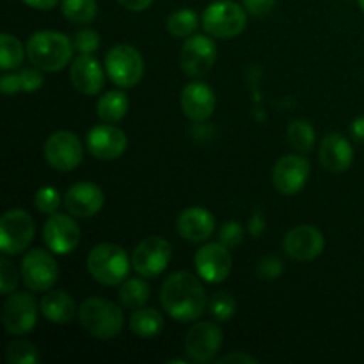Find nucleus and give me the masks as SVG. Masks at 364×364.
<instances>
[{"label": "nucleus", "mask_w": 364, "mask_h": 364, "mask_svg": "<svg viewBox=\"0 0 364 364\" xmlns=\"http://www.w3.org/2000/svg\"><path fill=\"white\" fill-rule=\"evenodd\" d=\"M25 55H27V48H23L16 36L7 34V32L0 36V70H18L23 64Z\"/></svg>", "instance_id": "obj_28"}, {"label": "nucleus", "mask_w": 364, "mask_h": 364, "mask_svg": "<svg viewBox=\"0 0 364 364\" xmlns=\"http://www.w3.org/2000/svg\"><path fill=\"white\" fill-rule=\"evenodd\" d=\"M350 134L355 141L364 142V116L355 117L350 124Z\"/></svg>", "instance_id": "obj_45"}, {"label": "nucleus", "mask_w": 364, "mask_h": 364, "mask_svg": "<svg viewBox=\"0 0 364 364\" xmlns=\"http://www.w3.org/2000/svg\"><path fill=\"white\" fill-rule=\"evenodd\" d=\"M45 159L52 169L70 173L80 166L84 159V146L77 134L68 130L53 132L45 142Z\"/></svg>", "instance_id": "obj_8"}, {"label": "nucleus", "mask_w": 364, "mask_h": 364, "mask_svg": "<svg viewBox=\"0 0 364 364\" xmlns=\"http://www.w3.org/2000/svg\"><path fill=\"white\" fill-rule=\"evenodd\" d=\"M70 78L73 87L85 96H95L105 85V73L102 64L92 53H80L70 66Z\"/></svg>", "instance_id": "obj_21"}, {"label": "nucleus", "mask_w": 364, "mask_h": 364, "mask_svg": "<svg viewBox=\"0 0 364 364\" xmlns=\"http://www.w3.org/2000/svg\"><path fill=\"white\" fill-rule=\"evenodd\" d=\"M4 327L13 336H25L38 322V304L27 291H16L7 295L2 309Z\"/></svg>", "instance_id": "obj_12"}, {"label": "nucleus", "mask_w": 364, "mask_h": 364, "mask_svg": "<svg viewBox=\"0 0 364 364\" xmlns=\"http://www.w3.org/2000/svg\"><path fill=\"white\" fill-rule=\"evenodd\" d=\"M281 272H283V265H281L279 258H276V256H265L258 263V276L262 279L274 281L276 277L281 276Z\"/></svg>", "instance_id": "obj_38"}, {"label": "nucleus", "mask_w": 364, "mask_h": 364, "mask_svg": "<svg viewBox=\"0 0 364 364\" xmlns=\"http://www.w3.org/2000/svg\"><path fill=\"white\" fill-rule=\"evenodd\" d=\"M34 205H36V208H38V212L46 213V215L57 213V208H59V205H60L59 191L53 187H50V185L38 188V192H36V196H34Z\"/></svg>", "instance_id": "obj_34"}, {"label": "nucleus", "mask_w": 364, "mask_h": 364, "mask_svg": "<svg viewBox=\"0 0 364 364\" xmlns=\"http://www.w3.org/2000/svg\"><path fill=\"white\" fill-rule=\"evenodd\" d=\"M130 329L135 336L151 340L156 338L164 329V316L155 308L135 309L130 316Z\"/></svg>", "instance_id": "obj_26"}, {"label": "nucleus", "mask_w": 364, "mask_h": 364, "mask_svg": "<svg viewBox=\"0 0 364 364\" xmlns=\"http://www.w3.org/2000/svg\"><path fill=\"white\" fill-rule=\"evenodd\" d=\"M21 78V91L34 92L43 85V75L39 73V68H25L20 71Z\"/></svg>", "instance_id": "obj_39"}, {"label": "nucleus", "mask_w": 364, "mask_h": 364, "mask_svg": "<svg viewBox=\"0 0 364 364\" xmlns=\"http://www.w3.org/2000/svg\"><path fill=\"white\" fill-rule=\"evenodd\" d=\"M48 251L32 249L21 259V279L31 291H48L57 283L59 267Z\"/></svg>", "instance_id": "obj_10"}, {"label": "nucleus", "mask_w": 364, "mask_h": 364, "mask_svg": "<svg viewBox=\"0 0 364 364\" xmlns=\"http://www.w3.org/2000/svg\"><path fill=\"white\" fill-rule=\"evenodd\" d=\"M358 4H359V7H361V11H363V14H364V0H358Z\"/></svg>", "instance_id": "obj_46"}, {"label": "nucleus", "mask_w": 364, "mask_h": 364, "mask_svg": "<svg viewBox=\"0 0 364 364\" xmlns=\"http://www.w3.org/2000/svg\"><path fill=\"white\" fill-rule=\"evenodd\" d=\"M217 363H219V364H226V363L228 364H233V363L255 364V363H258V359L252 358V355H249V354H245V352H231V354H228V355H224V358L217 359Z\"/></svg>", "instance_id": "obj_42"}, {"label": "nucleus", "mask_w": 364, "mask_h": 364, "mask_svg": "<svg viewBox=\"0 0 364 364\" xmlns=\"http://www.w3.org/2000/svg\"><path fill=\"white\" fill-rule=\"evenodd\" d=\"M171 258H173V247L166 238L148 237L139 242L132 252V265L139 276L153 279L169 267Z\"/></svg>", "instance_id": "obj_9"}, {"label": "nucleus", "mask_w": 364, "mask_h": 364, "mask_svg": "<svg viewBox=\"0 0 364 364\" xmlns=\"http://www.w3.org/2000/svg\"><path fill=\"white\" fill-rule=\"evenodd\" d=\"M242 240H244V230L237 220H230L220 228L219 242H223L226 247H238Z\"/></svg>", "instance_id": "obj_37"}, {"label": "nucleus", "mask_w": 364, "mask_h": 364, "mask_svg": "<svg viewBox=\"0 0 364 364\" xmlns=\"http://www.w3.org/2000/svg\"><path fill=\"white\" fill-rule=\"evenodd\" d=\"M105 71L119 87H135L144 77V59L135 46L116 45L107 52Z\"/></svg>", "instance_id": "obj_6"}, {"label": "nucleus", "mask_w": 364, "mask_h": 364, "mask_svg": "<svg viewBox=\"0 0 364 364\" xmlns=\"http://www.w3.org/2000/svg\"><path fill=\"white\" fill-rule=\"evenodd\" d=\"M124 9L132 11V13H142V11L148 9L153 4V0H117Z\"/></svg>", "instance_id": "obj_43"}, {"label": "nucleus", "mask_w": 364, "mask_h": 364, "mask_svg": "<svg viewBox=\"0 0 364 364\" xmlns=\"http://www.w3.org/2000/svg\"><path fill=\"white\" fill-rule=\"evenodd\" d=\"M160 304L176 322H194L208 308L201 281L191 272H174L160 288Z\"/></svg>", "instance_id": "obj_1"}, {"label": "nucleus", "mask_w": 364, "mask_h": 364, "mask_svg": "<svg viewBox=\"0 0 364 364\" xmlns=\"http://www.w3.org/2000/svg\"><path fill=\"white\" fill-rule=\"evenodd\" d=\"M73 46L78 53H92L100 46V36L98 32L91 31V28H84V31L77 32L73 39Z\"/></svg>", "instance_id": "obj_36"}, {"label": "nucleus", "mask_w": 364, "mask_h": 364, "mask_svg": "<svg viewBox=\"0 0 364 364\" xmlns=\"http://www.w3.org/2000/svg\"><path fill=\"white\" fill-rule=\"evenodd\" d=\"M103 201H105L103 191L91 181H78L71 185L64 194V206L68 213L80 219H87L102 212Z\"/></svg>", "instance_id": "obj_19"}, {"label": "nucleus", "mask_w": 364, "mask_h": 364, "mask_svg": "<svg viewBox=\"0 0 364 364\" xmlns=\"http://www.w3.org/2000/svg\"><path fill=\"white\" fill-rule=\"evenodd\" d=\"M323 247H326L323 235L309 224H301L290 230L283 240L284 255L294 262H311L322 255Z\"/></svg>", "instance_id": "obj_16"}, {"label": "nucleus", "mask_w": 364, "mask_h": 364, "mask_svg": "<svg viewBox=\"0 0 364 364\" xmlns=\"http://www.w3.org/2000/svg\"><path fill=\"white\" fill-rule=\"evenodd\" d=\"M78 320L87 334L96 340H114L124 327V313L114 302L102 297H89L78 308Z\"/></svg>", "instance_id": "obj_3"}, {"label": "nucleus", "mask_w": 364, "mask_h": 364, "mask_svg": "<svg viewBox=\"0 0 364 364\" xmlns=\"http://www.w3.org/2000/svg\"><path fill=\"white\" fill-rule=\"evenodd\" d=\"M132 262L127 251L116 244H98L87 256V270L103 287H117L130 272Z\"/></svg>", "instance_id": "obj_4"}, {"label": "nucleus", "mask_w": 364, "mask_h": 364, "mask_svg": "<svg viewBox=\"0 0 364 364\" xmlns=\"http://www.w3.org/2000/svg\"><path fill=\"white\" fill-rule=\"evenodd\" d=\"M245 11L252 16H267L276 7V0H242Z\"/></svg>", "instance_id": "obj_40"}, {"label": "nucleus", "mask_w": 364, "mask_h": 364, "mask_svg": "<svg viewBox=\"0 0 364 364\" xmlns=\"http://www.w3.org/2000/svg\"><path fill=\"white\" fill-rule=\"evenodd\" d=\"M228 249L230 247H226L223 242H210L196 252L194 265L201 279L213 284L228 279L231 274V265H233Z\"/></svg>", "instance_id": "obj_15"}, {"label": "nucleus", "mask_w": 364, "mask_h": 364, "mask_svg": "<svg viewBox=\"0 0 364 364\" xmlns=\"http://www.w3.org/2000/svg\"><path fill=\"white\" fill-rule=\"evenodd\" d=\"M223 347V331L212 322H198L185 336V352L192 363H212Z\"/></svg>", "instance_id": "obj_13"}, {"label": "nucleus", "mask_w": 364, "mask_h": 364, "mask_svg": "<svg viewBox=\"0 0 364 364\" xmlns=\"http://www.w3.org/2000/svg\"><path fill=\"white\" fill-rule=\"evenodd\" d=\"M130 109V100L123 91H109L96 103V114L103 123H119Z\"/></svg>", "instance_id": "obj_25"}, {"label": "nucleus", "mask_w": 364, "mask_h": 364, "mask_svg": "<svg viewBox=\"0 0 364 364\" xmlns=\"http://www.w3.org/2000/svg\"><path fill=\"white\" fill-rule=\"evenodd\" d=\"M0 89L6 96H14L21 91L20 73H6L0 78Z\"/></svg>", "instance_id": "obj_41"}, {"label": "nucleus", "mask_w": 364, "mask_h": 364, "mask_svg": "<svg viewBox=\"0 0 364 364\" xmlns=\"http://www.w3.org/2000/svg\"><path fill=\"white\" fill-rule=\"evenodd\" d=\"M25 6L32 7V9H38V11H48L53 9L60 0H21Z\"/></svg>", "instance_id": "obj_44"}, {"label": "nucleus", "mask_w": 364, "mask_h": 364, "mask_svg": "<svg viewBox=\"0 0 364 364\" xmlns=\"http://www.w3.org/2000/svg\"><path fill=\"white\" fill-rule=\"evenodd\" d=\"M7 361L11 364H38L39 352L27 340H13L7 345Z\"/></svg>", "instance_id": "obj_32"}, {"label": "nucleus", "mask_w": 364, "mask_h": 364, "mask_svg": "<svg viewBox=\"0 0 364 364\" xmlns=\"http://www.w3.org/2000/svg\"><path fill=\"white\" fill-rule=\"evenodd\" d=\"M39 311L43 313L48 322L59 323V326H66L73 320L75 313H77V306L71 295H68L63 290H53L43 295L41 302H39Z\"/></svg>", "instance_id": "obj_24"}, {"label": "nucleus", "mask_w": 364, "mask_h": 364, "mask_svg": "<svg viewBox=\"0 0 364 364\" xmlns=\"http://www.w3.org/2000/svg\"><path fill=\"white\" fill-rule=\"evenodd\" d=\"M198 27H199L198 13L188 9V7L174 11L173 14L167 16V21H166L167 32H169L171 36H174V38H183V39L191 38V36L198 31Z\"/></svg>", "instance_id": "obj_29"}, {"label": "nucleus", "mask_w": 364, "mask_h": 364, "mask_svg": "<svg viewBox=\"0 0 364 364\" xmlns=\"http://www.w3.org/2000/svg\"><path fill=\"white\" fill-rule=\"evenodd\" d=\"M34 220L20 208L7 210L0 219V251L6 256H18L34 240Z\"/></svg>", "instance_id": "obj_7"}, {"label": "nucleus", "mask_w": 364, "mask_h": 364, "mask_svg": "<svg viewBox=\"0 0 364 364\" xmlns=\"http://www.w3.org/2000/svg\"><path fill=\"white\" fill-rule=\"evenodd\" d=\"M217 60V45L212 36L192 34L185 39L180 52V66L185 75L199 78L208 73Z\"/></svg>", "instance_id": "obj_11"}, {"label": "nucleus", "mask_w": 364, "mask_h": 364, "mask_svg": "<svg viewBox=\"0 0 364 364\" xmlns=\"http://www.w3.org/2000/svg\"><path fill=\"white\" fill-rule=\"evenodd\" d=\"M146 279V277H144ZM141 277H127L119 287V301L121 306L127 309H141L149 301V284Z\"/></svg>", "instance_id": "obj_27"}, {"label": "nucleus", "mask_w": 364, "mask_h": 364, "mask_svg": "<svg viewBox=\"0 0 364 364\" xmlns=\"http://www.w3.org/2000/svg\"><path fill=\"white\" fill-rule=\"evenodd\" d=\"M27 57L32 66L46 73H55L64 70L73 57V41L63 32L39 31L28 38Z\"/></svg>", "instance_id": "obj_2"}, {"label": "nucleus", "mask_w": 364, "mask_h": 364, "mask_svg": "<svg viewBox=\"0 0 364 364\" xmlns=\"http://www.w3.org/2000/svg\"><path fill=\"white\" fill-rule=\"evenodd\" d=\"M64 18L71 23L85 25L91 23L98 14V4L96 0H63L60 4Z\"/></svg>", "instance_id": "obj_31"}, {"label": "nucleus", "mask_w": 364, "mask_h": 364, "mask_svg": "<svg viewBox=\"0 0 364 364\" xmlns=\"http://www.w3.org/2000/svg\"><path fill=\"white\" fill-rule=\"evenodd\" d=\"M128 137L116 124H98L87 134V151L98 160H116L127 151Z\"/></svg>", "instance_id": "obj_18"}, {"label": "nucleus", "mask_w": 364, "mask_h": 364, "mask_svg": "<svg viewBox=\"0 0 364 364\" xmlns=\"http://www.w3.org/2000/svg\"><path fill=\"white\" fill-rule=\"evenodd\" d=\"M18 279L20 277H18L16 267L4 255V258H0V291H2V295L7 297V295L13 294L18 287Z\"/></svg>", "instance_id": "obj_35"}, {"label": "nucleus", "mask_w": 364, "mask_h": 364, "mask_svg": "<svg viewBox=\"0 0 364 364\" xmlns=\"http://www.w3.org/2000/svg\"><path fill=\"white\" fill-rule=\"evenodd\" d=\"M176 230L181 238L194 244L210 240L215 231V217L201 206H191L178 215Z\"/></svg>", "instance_id": "obj_22"}, {"label": "nucleus", "mask_w": 364, "mask_h": 364, "mask_svg": "<svg viewBox=\"0 0 364 364\" xmlns=\"http://www.w3.org/2000/svg\"><path fill=\"white\" fill-rule=\"evenodd\" d=\"M201 25L212 38H237L247 27V11L233 0H217L205 9Z\"/></svg>", "instance_id": "obj_5"}, {"label": "nucleus", "mask_w": 364, "mask_h": 364, "mask_svg": "<svg viewBox=\"0 0 364 364\" xmlns=\"http://www.w3.org/2000/svg\"><path fill=\"white\" fill-rule=\"evenodd\" d=\"M80 228L66 213H52L43 226V240L53 255H70L80 244Z\"/></svg>", "instance_id": "obj_14"}, {"label": "nucleus", "mask_w": 364, "mask_h": 364, "mask_svg": "<svg viewBox=\"0 0 364 364\" xmlns=\"http://www.w3.org/2000/svg\"><path fill=\"white\" fill-rule=\"evenodd\" d=\"M208 311L217 322H228L237 311V302L226 291H217L210 297Z\"/></svg>", "instance_id": "obj_33"}, {"label": "nucleus", "mask_w": 364, "mask_h": 364, "mask_svg": "<svg viewBox=\"0 0 364 364\" xmlns=\"http://www.w3.org/2000/svg\"><path fill=\"white\" fill-rule=\"evenodd\" d=\"M215 95L205 82H191L181 89L180 107L181 112L196 123L210 119L215 112Z\"/></svg>", "instance_id": "obj_20"}, {"label": "nucleus", "mask_w": 364, "mask_h": 364, "mask_svg": "<svg viewBox=\"0 0 364 364\" xmlns=\"http://www.w3.org/2000/svg\"><path fill=\"white\" fill-rule=\"evenodd\" d=\"M287 135L291 148L297 153H301V155L309 153L313 149V146H315V128H313V124L306 119L291 121L290 127H288Z\"/></svg>", "instance_id": "obj_30"}, {"label": "nucleus", "mask_w": 364, "mask_h": 364, "mask_svg": "<svg viewBox=\"0 0 364 364\" xmlns=\"http://www.w3.org/2000/svg\"><path fill=\"white\" fill-rule=\"evenodd\" d=\"M311 167L302 155H284L276 162L272 180L277 191L283 196H295L308 183Z\"/></svg>", "instance_id": "obj_17"}, {"label": "nucleus", "mask_w": 364, "mask_h": 364, "mask_svg": "<svg viewBox=\"0 0 364 364\" xmlns=\"http://www.w3.org/2000/svg\"><path fill=\"white\" fill-rule=\"evenodd\" d=\"M318 159L331 173H345L354 162V151L347 139L340 134H329L320 142Z\"/></svg>", "instance_id": "obj_23"}]
</instances>
